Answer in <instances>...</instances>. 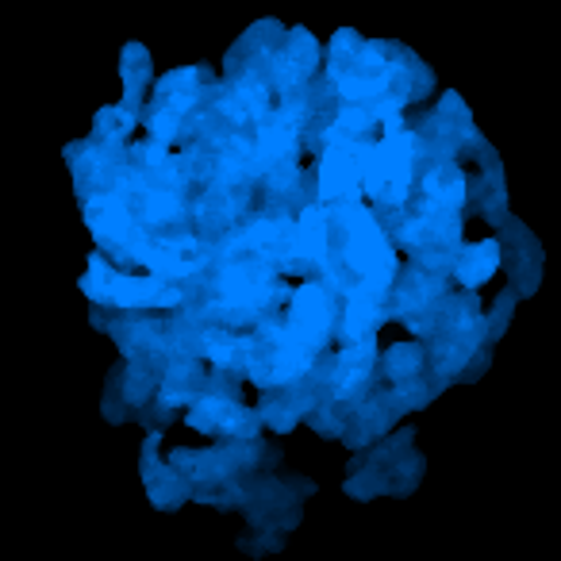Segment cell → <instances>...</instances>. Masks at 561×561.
I'll list each match as a JSON object with an SVG mask.
<instances>
[{
    "instance_id": "1",
    "label": "cell",
    "mask_w": 561,
    "mask_h": 561,
    "mask_svg": "<svg viewBox=\"0 0 561 561\" xmlns=\"http://www.w3.org/2000/svg\"><path fill=\"white\" fill-rule=\"evenodd\" d=\"M323 78L331 81L339 104H377L385 96L415 104L435 85L431 70L408 47L362 39L358 32H335L323 58Z\"/></svg>"
},
{
    "instance_id": "2",
    "label": "cell",
    "mask_w": 561,
    "mask_h": 561,
    "mask_svg": "<svg viewBox=\"0 0 561 561\" xmlns=\"http://www.w3.org/2000/svg\"><path fill=\"white\" fill-rule=\"evenodd\" d=\"M423 170V139L412 124L381 131L369 142L366 154V178H362V201L374 211L404 208L415 193V178Z\"/></svg>"
},
{
    "instance_id": "3",
    "label": "cell",
    "mask_w": 561,
    "mask_h": 561,
    "mask_svg": "<svg viewBox=\"0 0 561 561\" xmlns=\"http://www.w3.org/2000/svg\"><path fill=\"white\" fill-rule=\"evenodd\" d=\"M81 289L104 308H119V312H178L185 308V285L178 280H162L154 273H127L116 270L104 254L89 257V273L81 280Z\"/></svg>"
},
{
    "instance_id": "4",
    "label": "cell",
    "mask_w": 561,
    "mask_h": 561,
    "mask_svg": "<svg viewBox=\"0 0 561 561\" xmlns=\"http://www.w3.org/2000/svg\"><path fill=\"white\" fill-rule=\"evenodd\" d=\"M423 481V458L415 450V431H397L362 450V461L346 477V496L374 500V496H408Z\"/></svg>"
},
{
    "instance_id": "5",
    "label": "cell",
    "mask_w": 561,
    "mask_h": 561,
    "mask_svg": "<svg viewBox=\"0 0 561 561\" xmlns=\"http://www.w3.org/2000/svg\"><path fill=\"white\" fill-rule=\"evenodd\" d=\"M285 331L297 339L305 351H312L316 358L328 354V346L335 343L339 328V293L323 280H300L297 289L285 297V312H277Z\"/></svg>"
},
{
    "instance_id": "6",
    "label": "cell",
    "mask_w": 561,
    "mask_h": 561,
    "mask_svg": "<svg viewBox=\"0 0 561 561\" xmlns=\"http://www.w3.org/2000/svg\"><path fill=\"white\" fill-rule=\"evenodd\" d=\"M185 423L204 438H227V443H254L262 435V415L250 412L239 397H227V392H201V397L188 404Z\"/></svg>"
},
{
    "instance_id": "7",
    "label": "cell",
    "mask_w": 561,
    "mask_h": 561,
    "mask_svg": "<svg viewBox=\"0 0 561 561\" xmlns=\"http://www.w3.org/2000/svg\"><path fill=\"white\" fill-rule=\"evenodd\" d=\"M369 142H323L320 165H316V193L320 204L362 201V178H366Z\"/></svg>"
},
{
    "instance_id": "8",
    "label": "cell",
    "mask_w": 561,
    "mask_h": 561,
    "mask_svg": "<svg viewBox=\"0 0 561 561\" xmlns=\"http://www.w3.org/2000/svg\"><path fill=\"white\" fill-rule=\"evenodd\" d=\"M404 412H408V408L400 404L397 392L374 381L366 397H362L358 404H351V415H346V427H343V443L351 446V450H358V454L369 450V446L381 443V438L397 427V420Z\"/></svg>"
},
{
    "instance_id": "9",
    "label": "cell",
    "mask_w": 561,
    "mask_h": 561,
    "mask_svg": "<svg viewBox=\"0 0 561 561\" xmlns=\"http://www.w3.org/2000/svg\"><path fill=\"white\" fill-rule=\"evenodd\" d=\"M504 265V247L500 234H484V239H461V247L454 250L450 262V280H458V289L477 293L481 285H489Z\"/></svg>"
},
{
    "instance_id": "10",
    "label": "cell",
    "mask_w": 561,
    "mask_h": 561,
    "mask_svg": "<svg viewBox=\"0 0 561 561\" xmlns=\"http://www.w3.org/2000/svg\"><path fill=\"white\" fill-rule=\"evenodd\" d=\"M158 446H162V431H150V438L142 443V484H147L150 504L162 507V512H173L185 500H193V489L170 461H158Z\"/></svg>"
},
{
    "instance_id": "11",
    "label": "cell",
    "mask_w": 561,
    "mask_h": 561,
    "mask_svg": "<svg viewBox=\"0 0 561 561\" xmlns=\"http://www.w3.org/2000/svg\"><path fill=\"white\" fill-rule=\"evenodd\" d=\"M431 374V362H427V343L423 339H397L381 351L377 346V385L385 389H400V385L415 381V377Z\"/></svg>"
},
{
    "instance_id": "12",
    "label": "cell",
    "mask_w": 561,
    "mask_h": 561,
    "mask_svg": "<svg viewBox=\"0 0 561 561\" xmlns=\"http://www.w3.org/2000/svg\"><path fill=\"white\" fill-rule=\"evenodd\" d=\"M119 73H124V108L139 112L142 108V93H147V85H150V73H154L147 47L131 43V47L124 50V66H119Z\"/></svg>"
},
{
    "instance_id": "13",
    "label": "cell",
    "mask_w": 561,
    "mask_h": 561,
    "mask_svg": "<svg viewBox=\"0 0 561 561\" xmlns=\"http://www.w3.org/2000/svg\"><path fill=\"white\" fill-rule=\"evenodd\" d=\"M135 127H139V112L124 108V104H108V108L96 112L93 139L96 142H119V147H124V139L135 131Z\"/></svg>"
}]
</instances>
